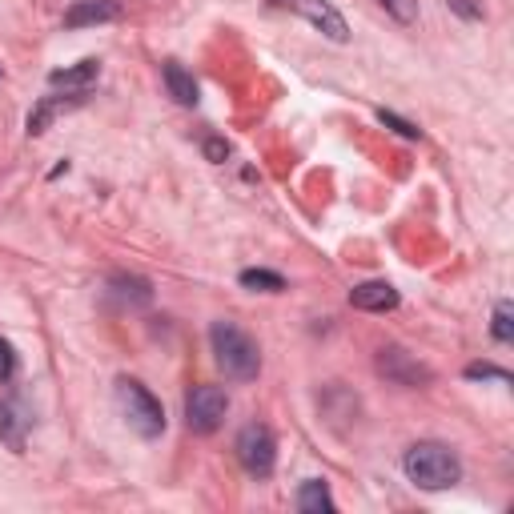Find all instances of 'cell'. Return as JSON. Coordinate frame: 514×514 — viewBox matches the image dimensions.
<instances>
[{
  "instance_id": "6da1fadb",
  "label": "cell",
  "mask_w": 514,
  "mask_h": 514,
  "mask_svg": "<svg viewBox=\"0 0 514 514\" xmlns=\"http://www.w3.org/2000/svg\"><path fill=\"white\" fill-rule=\"evenodd\" d=\"M209 346H213V358H217L221 374L233 378V382H253L257 370H262V350H257V342L233 322H213Z\"/></svg>"
},
{
  "instance_id": "7a4b0ae2",
  "label": "cell",
  "mask_w": 514,
  "mask_h": 514,
  "mask_svg": "<svg viewBox=\"0 0 514 514\" xmlns=\"http://www.w3.org/2000/svg\"><path fill=\"white\" fill-rule=\"evenodd\" d=\"M402 470L422 490H450L462 478L458 454L450 446H442V442H414L406 450V458H402Z\"/></svg>"
},
{
  "instance_id": "3957f363",
  "label": "cell",
  "mask_w": 514,
  "mask_h": 514,
  "mask_svg": "<svg viewBox=\"0 0 514 514\" xmlns=\"http://www.w3.org/2000/svg\"><path fill=\"white\" fill-rule=\"evenodd\" d=\"M117 402H121L129 426H133L141 438H157V434L165 430V410H161V402H157L141 382L121 378V382H117Z\"/></svg>"
},
{
  "instance_id": "277c9868",
  "label": "cell",
  "mask_w": 514,
  "mask_h": 514,
  "mask_svg": "<svg viewBox=\"0 0 514 514\" xmlns=\"http://www.w3.org/2000/svg\"><path fill=\"white\" fill-rule=\"evenodd\" d=\"M237 462H241L245 474H253V478H270L274 466H278V442H274V430L262 426V422H249V426L237 434Z\"/></svg>"
},
{
  "instance_id": "5b68a950",
  "label": "cell",
  "mask_w": 514,
  "mask_h": 514,
  "mask_svg": "<svg viewBox=\"0 0 514 514\" xmlns=\"http://www.w3.org/2000/svg\"><path fill=\"white\" fill-rule=\"evenodd\" d=\"M229 398L221 386H193V394L185 398V426L193 434H213L225 422Z\"/></svg>"
},
{
  "instance_id": "8992f818",
  "label": "cell",
  "mask_w": 514,
  "mask_h": 514,
  "mask_svg": "<svg viewBox=\"0 0 514 514\" xmlns=\"http://www.w3.org/2000/svg\"><path fill=\"white\" fill-rule=\"evenodd\" d=\"M274 9H290V13H298V17H306L322 37H330V41H350V29H346V17L330 5V0H274Z\"/></svg>"
},
{
  "instance_id": "52a82bcc",
  "label": "cell",
  "mask_w": 514,
  "mask_h": 514,
  "mask_svg": "<svg viewBox=\"0 0 514 514\" xmlns=\"http://www.w3.org/2000/svg\"><path fill=\"white\" fill-rule=\"evenodd\" d=\"M29 426H33V414L25 406V398L9 394V398H0V442H5L13 454L25 450L29 442Z\"/></svg>"
},
{
  "instance_id": "ba28073f",
  "label": "cell",
  "mask_w": 514,
  "mask_h": 514,
  "mask_svg": "<svg viewBox=\"0 0 514 514\" xmlns=\"http://www.w3.org/2000/svg\"><path fill=\"white\" fill-rule=\"evenodd\" d=\"M378 370H382L390 382H398V386H426V382H430V370H426V366H418V362H414L406 350H398V346L382 350Z\"/></svg>"
},
{
  "instance_id": "9c48e42d",
  "label": "cell",
  "mask_w": 514,
  "mask_h": 514,
  "mask_svg": "<svg viewBox=\"0 0 514 514\" xmlns=\"http://www.w3.org/2000/svg\"><path fill=\"white\" fill-rule=\"evenodd\" d=\"M121 17L117 0H77L65 13V29H93V25H109Z\"/></svg>"
},
{
  "instance_id": "30bf717a",
  "label": "cell",
  "mask_w": 514,
  "mask_h": 514,
  "mask_svg": "<svg viewBox=\"0 0 514 514\" xmlns=\"http://www.w3.org/2000/svg\"><path fill=\"white\" fill-rule=\"evenodd\" d=\"M89 101V93H65V97H45L33 113H29V133L37 137V133H45L49 129V121H57L61 113H69V109H81Z\"/></svg>"
},
{
  "instance_id": "8fae6325",
  "label": "cell",
  "mask_w": 514,
  "mask_h": 514,
  "mask_svg": "<svg viewBox=\"0 0 514 514\" xmlns=\"http://www.w3.org/2000/svg\"><path fill=\"white\" fill-rule=\"evenodd\" d=\"M350 306L358 310H370V314H386L398 306V290L390 282H362L350 290Z\"/></svg>"
},
{
  "instance_id": "7c38bea8",
  "label": "cell",
  "mask_w": 514,
  "mask_h": 514,
  "mask_svg": "<svg viewBox=\"0 0 514 514\" xmlns=\"http://www.w3.org/2000/svg\"><path fill=\"white\" fill-rule=\"evenodd\" d=\"M97 77H101V65H97V61H81V65H73V69H57V73L49 77V85H53V89H65V93H89V89L97 85Z\"/></svg>"
},
{
  "instance_id": "4fadbf2b",
  "label": "cell",
  "mask_w": 514,
  "mask_h": 514,
  "mask_svg": "<svg viewBox=\"0 0 514 514\" xmlns=\"http://www.w3.org/2000/svg\"><path fill=\"white\" fill-rule=\"evenodd\" d=\"M161 77H165V89H169V97L177 105H197V81H193V73H185V65L169 61L161 69Z\"/></svg>"
},
{
  "instance_id": "5bb4252c",
  "label": "cell",
  "mask_w": 514,
  "mask_h": 514,
  "mask_svg": "<svg viewBox=\"0 0 514 514\" xmlns=\"http://www.w3.org/2000/svg\"><path fill=\"white\" fill-rule=\"evenodd\" d=\"M298 510H302V514H322V510H334L330 486H326V482H318V478L302 482V490H298Z\"/></svg>"
},
{
  "instance_id": "9a60e30c",
  "label": "cell",
  "mask_w": 514,
  "mask_h": 514,
  "mask_svg": "<svg viewBox=\"0 0 514 514\" xmlns=\"http://www.w3.org/2000/svg\"><path fill=\"white\" fill-rule=\"evenodd\" d=\"M241 286L245 290H262V294H282L286 290V278L282 274H270V270H245L241 274Z\"/></svg>"
},
{
  "instance_id": "2e32d148",
  "label": "cell",
  "mask_w": 514,
  "mask_h": 514,
  "mask_svg": "<svg viewBox=\"0 0 514 514\" xmlns=\"http://www.w3.org/2000/svg\"><path fill=\"white\" fill-rule=\"evenodd\" d=\"M121 298H133V302H149L153 298V290H149V282L145 278H129V274H113V282H109Z\"/></svg>"
},
{
  "instance_id": "e0dca14e",
  "label": "cell",
  "mask_w": 514,
  "mask_h": 514,
  "mask_svg": "<svg viewBox=\"0 0 514 514\" xmlns=\"http://www.w3.org/2000/svg\"><path fill=\"white\" fill-rule=\"evenodd\" d=\"M490 330H494L498 342H514V306L510 302H498L494 306V326Z\"/></svg>"
},
{
  "instance_id": "ac0fdd59",
  "label": "cell",
  "mask_w": 514,
  "mask_h": 514,
  "mask_svg": "<svg viewBox=\"0 0 514 514\" xmlns=\"http://www.w3.org/2000/svg\"><path fill=\"white\" fill-rule=\"evenodd\" d=\"M378 5H382L398 25H414V21H418V0H378Z\"/></svg>"
},
{
  "instance_id": "d6986e66",
  "label": "cell",
  "mask_w": 514,
  "mask_h": 514,
  "mask_svg": "<svg viewBox=\"0 0 514 514\" xmlns=\"http://www.w3.org/2000/svg\"><path fill=\"white\" fill-rule=\"evenodd\" d=\"M13 374H17V350L13 342L0 338V382H13Z\"/></svg>"
},
{
  "instance_id": "ffe728a7",
  "label": "cell",
  "mask_w": 514,
  "mask_h": 514,
  "mask_svg": "<svg viewBox=\"0 0 514 514\" xmlns=\"http://www.w3.org/2000/svg\"><path fill=\"white\" fill-rule=\"evenodd\" d=\"M378 121H382V125H390V129H394V133H402V137H418V133H422L418 125H410V121H402L398 113H386V109H378Z\"/></svg>"
},
{
  "instance_id": "44dd1931",
  "label": "cell",
  "mask_w": 514,
  "mask_h": 514,
  "mask_svg": "<svg viewBox=\"0 0 514 514\" xmlns=\"http://www.w3.org/2000/svg\"><path fill=\"white\" fill-rule=\"evenodd\" d=\"M466 378H494V382H510V374H506V370H498V366H490V362H474V366H466Z\"/></svg>"
},
{
  "instance_id": "7402d4cb",
  "label": "cell",
  "mask_w": 514,
  "mask_h": 514,
  "mask_svg": "<svg viewBox=\"0 0 514 514\" xmlns=\"http://www.w3.org/2000/svg\"><path fill=\"white\" fill-rule=\"evenodd\" d=\"M205 157H209V161H225V157H229V145H225L221 137H209V141H205Z\"/></svg>"
}]
</instances>
